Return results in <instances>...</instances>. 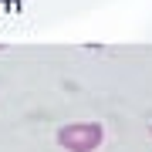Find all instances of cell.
Masks as SVG:
<instances>
[{
	"mask_svg": "<svg viewBox=\"0 0 152 152\" xmlns=\"http://www.w3.org/2000/svg\"><path fill=\"white\" fill-rule=\"evenodd\" d=\"M58 142L68 152H95L98 145H102V125H95V122L64 125V129L58 132Z\"/></svg>",
	"mask_w": 152,
	"mask_h": 152,
	"instance_id": "obj_1",
	"label": "cell"
}]
</instances>
